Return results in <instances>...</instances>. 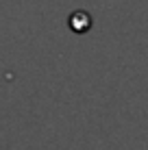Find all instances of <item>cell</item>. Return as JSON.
Instances as JSON below:
<instances>
[{
  "instance_id": "cell-1",
  "label": "cell",
  "mask_w": 148,
  "mask_h": 150,
  "mask_svg": "<svg viewBox=\"0 0 148 150\" xmlns=\"http://www.w3.org/2000/svg\"><path fill=\"white\" fill-rule=\"evenodd\" d=\"M70 24H72L74 30H85V28H89V15L87 13H74L70 18Z\"/></svg>"
}]
</instances>
